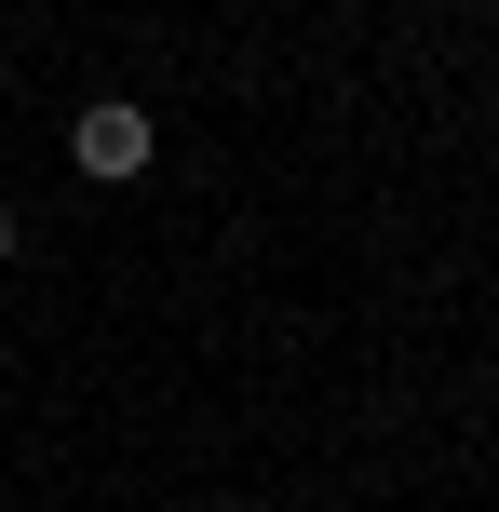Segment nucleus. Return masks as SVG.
Listing matches in <instances>:
<instances>
[{"label":"nucleus","instance_id":"2","mask_svg":"<svg viewBox=\"0 0 499 512\" xmlns=\"http://www.w3.org/2000/svg\"><path fill=\"white\" fill-rule=\"evenodd\" d=\"M0 256H14V203H0Z\"/></svg>","mask_w":499,"mask_h":512},{"label":"nucleus","instance_id":"3","mask_svg":"<svg viewBox=\"0 0 499 512\" xmlns=\"http://www.w3.org/2000/svg\"><path fill=\"white\" fill-rule=\"evenodd\" d=\"M203 512H243V499H203Z\"/></svg>","mask_w":499,"mask_h":512},{"label":"nucleus","instance_id":"1","mask_svg":"<svg viewBox=\"0 0 499 512\" xmlns=\"http://www.w3.org/2000/svg\"><path fill=\"white\" fill-rule=\"evenodd\" d=\"M68 162H81V176H108V189L149 176V108H135V95H95V108L68 122Z\"/></svg>","mask_w":499,"mask_h":512}]
</instances>
